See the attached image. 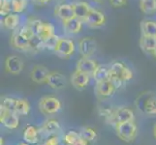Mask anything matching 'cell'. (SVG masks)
Segmentation results:
<instances>
[{
    "instance_id": "obj_13",
    "label": "cell",
    "mask_w": 156,
    "mask_h": 145,
    "mask_svg": "<svg viewBox=\"0 0 156 145\" xmlns=\"http://www.w3.org/2000/svg\"><path fill=\"white\" fill-rule=\"evenodd\" d=\"M90 78L91 76H89V74L83 72H80L76 69L71 74V83L76 89L83 90L88 86Z\"/></svg>"
},
{
    "instance_id": "obj_34",
    "label": "cell",
    "mask_w": 156,
    "mask_h": 145,
    "mask_svg": "<svg viewBox=\"0 0 156 145\" xmlns=\"http://www.w3.org/2000/svg\"><path fill=\"white\" fill-rule=\"evenodd\" d=\"M59 39H60V37H59L58 35H56V34L52 35L51 37H50L49 39H47L45 41V48L46 50L55 51V47H56L58 42H59Z\"/></svg>"
},
{
    "instance_id": "obj_9",
    "label": "cell",
    "mask_w": 156,
    "mask_h": 145,
    "mask_svg": "<svg viewBox=\"0 0 156 145\" xmlns=\"http://www.w3.org/2000/svg\"><path fill=\"white\" fill-rule=\"evenodd\" d=\"M20 115L14 111H11L4 106L0 105V122L10 130L17 129L20 125Z\"/></svg>"
},
{
    "instance_id": "obj_1",
    "label": "cell",
    "mask_w": 156,
    "mask_h": 145,
    "mask_svg": "<svg viewBox=\"0 0 156 145\" xmlns=\"http://www.w3.org/2000/svg\"><path fill=\"white\" fill-rule=\"evenodd\" d=\"M115 132L117 136L122 141L132 142L136 139L138 135V128L134 121L119 123L115 126Z\"/></svg>"
},
{
    "instance_id": "obj_11",
    "label": "cell",
    "mask_w": 156,
    "mask_h": 145,
    "mask_svg": "<svg viewBox=\"0 0 156 145\" xmlns=\"http://www.w3.org/2000/svg\"><path fill=\"white\" fill-rule=\"evenodd\" d=\"M117 88L115 86V84L112 82L111 79L103 80V81L96 82L95 85V92L98 97L102 99H108L114 96Z\"/></svg>"
},
{
    "instance_id": "obj_41",
    "label": "cell",
    "mask_w": 156,
    "mask_h": 145,
    "mask_svg": "<svg viewBox=\"0 0 156 145\" xmlns=\"http://www.w3.org/2000/svg\"><path fill=\"white\" fill-rule=\"evenodd\" d=\"M19 145H30V144H28V143H26V142L24 141V142H21V143H20Z\"/></svg>"
},
{
    "instance_id": "obj_21",
    "label": "cell",
    "mask_w": 156,
    "mask_h": 145,
    "mask_svg": "<svg viewBox=\"0 0 156 145\" xmlns=\"http://www.w3.org/2000/svg\"><path fill=\"white\" fill-rule=\"evenodd\" d=\"M66 145H87L88 142L83 138L80 133L76 131H68L63 136Z\"/></svg>"
},
{
    "instance_id": "obj_19",
    "label": "cell",
    "mask_w": 156,
    "mask_h": 145,
    "mask_svg": "<svg viewBox=\"0 0 156 145\" xmlns=\"http://www.w3.org/2000/svg\"><path fill=\"white\" fill-rule=\"evenodd\" d=\"M72 6L74 9V13H75V18H77L80 20H83L85 19V17L87 16V14L89 13V11L91 10L90 5L85 2V1H77L72 3Z\"/></svg>"
},
{
    "instance_id": "obj_39",
    "label": "cell",
    "mask_w": 156,
    "mask_h": 145,
    "mask_svg": "<svg viewBox=\"0 0 156 145\" xmlns=\"http://www.w3.org/2000/svg\"><path fill=\"white\" fill-rule=\"evenodd\" d=\"M93 2H95L96 4H99V5H101V4H103L104 2H105V0H92Z\"/></svg>"
},
{
    "instance_id": "obj_12",
    "label": "cell",
    "mask_w": 156,
    "mask_h": 145,
    "mask_svg": "<svg viewBox=\"0 0 156 145\" xmlns=\"http://www.w3.org/2000/svg\"><path fill=\"white\" fill-rule=\"evenodd\" d=\"M5 70L11 74H19L23 72L24 63L23 60L18 55H10L5 60Z\"/></svg>"
},
{
    "instance_id": "obj_7",
    "label": "cell",
    "mask_w": 156,
    "mask_h": 145,
    "mask_svg": "<svg viewBox=\"0 0 156 145\" xmlns=\"http://www.w3.org/2000/svg\"><path fill=\"white\" fill-rule=\"evenodd\" d=\"M106 22L107 18L105 14L95 8H91L89 13L83 19V23L90 28H100L104 26Z\"/></svg>"
},
{
    "instance_id": "obj_16",
    "label": "cell",
    "mask_w": 156,
    "mask_h": 145,
    "mask_svg": "<svg viewBox=\"0 0 156 145\" xmlns=\"http://www.w3.org/2000/svg\"><path fill=\"white\" fill-rule=\"evenodd\" d=\"M53 13H55V17L62 20V22L75 18V13L72 4L68 3H61L56 5Z\"/></svg>"
},
{
    "instance_id": "obj_17",
    "label": "cell",
    "mask_w": 156,
    "mask_h": 145,
    "mask_svg": "<svg viewBox=\"0 0 156 145\" xmlns=\"http://www.w3.org/2000/svg\"><path fill=\"white\" fill-rule=\"evenodd\" d=\"M98 66L99 64L97 63V61L94 60L91 57H82L78 60L76 69L80 72H83L89 74V76H92V74L95 72L96 68Z\"/></svg>"
},
{
    "instance_id": "obj_5",
    "label": "cell",
    "mask_w": 156,
    "mask_h": 145,
    "mask_svg": "<svg viewBox=\"0 0 156 145\" xmlns=\"http://www.w3.org/2000/svg\"><path fill=\"white\" fill-rule=\"evenodd\" d=\"M110 74L111 77L118 78L124 82L130 81L133 78V72L132 70L127 67L121 61H115L110 66ZM110 77V78H111Z\"/></svg>"
},
{
    "instance_id": "obj_26",
    "label": "cell",
    "mask_w": 156,
    "mask_h": 145,
    "mask_svg": "<svg viewBox=\"0 0 156 145\" xmlns=\"http://www.w3.org/2000/svg\"><path fill=\"white\" fill-rule=\"evenodd\" d=\"M61 126L59 124V122L55 119H50L44 123V125L42 127V131L49 136H55V133L60 132Z\"/></svg>"
},
{
    "instance_id": "obj_27",
    "label": "cell",
    "mask_w": 156,
    "mask_h": 145,
    "mask_svg": "<svg viewBox=\"0 0 156 145\" xmlns=\"http://www.w3.org/2000/svg\"><path fill=\"white\" fill-rule=\"evenodd\" d=\"M141 32L144 36H156V21L144 19L141 22Z\"/></svg>"
},
{
    "instance_id": "obj_35",
    "label": "cell",
    "mask_w": 156,
    "mask_h": 145,
    "mask_svg": "<svg viewBox=\"0 0 156 145\" xmlns=\"http://www.w3.org/2000/svg\"><path fill=\"white\" fill-rule=\"evenodd\" d=\"M16 102H17V98H13V97H4L1 100V105L4 106L5 109H7L11 111H14V107L16 105Z\"/></svg>"
},
{
    "instance_id": "obj_4",
    "label": "cell",
    "mask_w": 156,
    "mask_h": 145,
    "mask_svg": "<svg viewBox=\"0 0 156 145\" xmlns=\"http://www.w3.org/2000/svg\"><path fill=\"white\" fill-rule=\"evenodd\" d=\"M76 51V45L72 39L60 37L58 44L55 50V53L60 58L68 59Z\"/></svg>"
},
{
    "instance_id": "obj_23",
    "label": "cell",
    "mask_w": 156,
    "mask_h": 145,
    "mask_svg": "<svg viewBox=\"0 0 156 145\" xmlns=\"http://www.w3.org/2000/svg\"><path fill=\"white\" fill-rule=\"evenodd\" d=\"M20 23V19L19 14L11 13V14L7 15L6 17H4V19H3L4 27L10 31L17 30Z\"/></svg>"
},
{
    "instance_id": "obj_31",
    "label": "cell",
    "mask_w": 156,
    "mask_h": 145,
    "mask_svg": "<svg viewBox=\"0 0 156 145\" xmlns=\"http://www.w3.org/2000/svg\"><path fill=\"white\" fill-rule=\"evenodd\" d=\"M80 136H83V138L85 139L87 142L93 141L96 139V137H97V133H96V131L91 127H84L83 129H80Z\"/></svg>"
},
{
    "instance_id": "obj_36",
    "label": "cell",
    "mask_w": 156,
    "mask_h": 145,
    "mask_svg": "<svg viewBox=\"0 0 156 145\" xmlns=\"http://www.w3.org/2000/svg\"><path fill=\"white\" fill-rule=\"evenodd\" d=\"M44 145H60V139L56 136H51L45 141Z\"/></svg>"
},
{
    "instance_id": "obj_18",
    "label": "cell",
    "mask_w": 156,
    "mask_h": 145,
    "mask_svg": "<svg viewBox=\"0 0 156 145\" xmlns=\"http://www.w3.org/2000/svg\"><path fill=\"white\" fill-rule=\"evenodd\" d=\"M63 28L64 31L69 35H78L83 29V20L77 18H73L69 20L63 21Z\"/></svg>"
},
{
    "instance_id": "obj_15",
    "label": "cell",
    "mask_w": 156,
    "mask_h": 145,
    "mask_svg": "<svg viewBox=\"0 0 156 145\" xmlns=\"http://www.w3.org/2000/svg\"><path fill=\"white\" fill-rule=\"evenodd\" d=\"M51 74V71L44 65H36L32 68L30 72V78L32 81L35 83L42 84L46 83L49 74Z\"/></svg>"
},
{
    "instance_id": "obj_28",
    "label": "cell",
    "mask_w": 156,
    "mask_h": 145,
    "mask_svg": "<svg viewBox=\"0 0 156 145\" xmlns=\"http://www.w3.org/2000/svg\"><path fill=\"white\" fill-rule=\"evenodd\" d=\"M14 112L19 115H28L30 112V105L27 100L17 98V102L14 107Z\"/></svg>"
},
{
    "instance_id": "obj_24",
    "label": "cell",
    "mask_w": 156,
    "mask_h": 145,
    "mask_svg": "<svg viewBox=\"0 0 156 145\" xmlns=\"http://www.w3.org/2000/svg\"><path fill=\"white\" fill-rule=\"evenodd\" d=\"M55 34V26H53L51 22H45V21H42V23L40 25V28L38 30V33H37V36L45 42L47 39H49L50 37H51Z\"/></svg>"
},
{
    "instance_id": "obj_22",
    "label": "cell",
    "mask_w": 156,
    "mask_h": 145,
    "mask_svg": "<svg viewBox=\"0 0 156 145\" xmlns=\"http://www.w3.org/2000/svg\"><path fill=\"white\" fill-rule=\"evenodd\" d=\"M140 47L144 52L153 54L156 50V36L142 35L140 39Z\"/></svg>"
},
{
    "instance_id": "obj_33",
    "label": "cell",
    "mask_w": 156,
    "mask_h": 145,
    "mask_svg": "<svg viewBox=\"0 0 156 145\" xmlns=\"http://www.w3.org/2000/svg\"><path fill=\"white\" fill-rule=\"evenodd\" d=\"M12 12V1L11 0H0V15L6 17Z\"/></svg>"
},
{
    "instance_id": "obj_20",
    "label": "cell",
    "mask_w": 156,
    "mask_h": 145,
    "mask_svg": "<svg viewBox=\"0 0 156 145\" xmlns=\"http://www.w3.org/2000/svg\"><path fill=\"white\" fill-rule=\"evenodd\" d=\"M23 140L30 145H35L40 140V132L35 126H27L23 131Z\"/></svg>"
},
{
    "instance_id": "obj_30",
    "label": "cell",
    "mask_w": 156,
    "mask_h": 145,
    "mask_svg": "<svg viewBox=\"0 0 156 145\" xmlns=\"http://www.w3.org/2000/svg\"><path fill=\"white\" fill-rule=\"evenodd\" d=\"M45 48V42L42 39H40L38 36H33L30 39V43H29V50L28 52H32V53H36L39 52Z\"/></svg>"
},
{
    "instance_id": "obj_6",
    "label": "cell",
    "mask_w": 156,
    "mask_h": 145,
    "mask_svg": "<svg viewBox=\"0 0 156 145\" xmlns=\"http://www.w3.org/2000/svg\"><path fill=\"white\" fill-rule=\"evenodd\" d=\"M134 119H135L134 112L130 109H128V107L123 106V107H118L117 109H115L114 114L107 120V122L110 123L111 125H112L115 128V126L117 124H119V123L131 122L134 121Z\"/></svg>"
},
{
    "instance_id": "obj_32",
    "label": "cell",
    "mask_w": 156,
    "mask_h": 145,
    "mask_svg": "<svg viewBox=\"0 0 156 145\" xmlns=\"http://www.w3.org/2000/svg\"><path fill=\"white\" fill-rule=\"evenodd\" d=\"M12 1V12L20 14L27 8V0H11Z\"/></svg>"
},
{
    "instance_id": "obj_38",
    "label": "cell",
    "mask_w": 156,
    "mask_h": 145,
    "mask_svg": "<svg viewBox=\"0 0 156 145\" xmlns=\"http://www.w3.org/2000/svg\"><path fill=\"white\" fill-rule=\"evenodd\" d=\"M51 1V0H33V2L37 5H40V6H43V5H46Z\"/></svg>"
},
{
    "instance_id": "obj_8",
    "label": "cell",
    "mask_w": 156,
    "mask_h": 145,
    "mask_svg": "<svg viewBox=\"0 0 156 145\" xmlns=\"http://www.w3.org/2000/svg\"><path fill=\"white\" fill-rule=\"evenodd\" d=\"M30 39L25 36L20 29L13 31L10 38V45L13 48L20 51H28L29 50Z\"/></svg>"
},
{
    "instance_id": "obj_42",
    "label": "cell",
    "mask_w": 156,
    "mask_h": 145,
    "mask_svg": "<svg viewBox=\"0 0 156 145\" xmlns=\"http://www.w3.org/2000/svg\"><path fill=\"white\" fill-rule=\"evenodd\" d=\"M152 55H153V56H154V58L156 59V50L154 51V53H153V54H152Z\"/></svg>"
},
{
    "instance_id": "obj_37",
    "label": "cell",
    "mask_w": 156,
    "mask_h": 145,
    "mask_svg": "<svg viewBox=\"0 0 156 145\" xmlns=\"http://www.w3.org/2000/svg\"><path fill=\"white\" fill-rule=\"evenodd\" d=\"M109 2L114 8H120L127 5V0H109Z\"/></svg>"
},
{
    "instance_id": "obj_2",
    "label": "cell",
    "mask_w": 156,
    "mask_h": 145,
    "mask_svg": "<svg viewBox=\"0 0 156 145\" xmlns=\"http://www.w3.org/2000/svg\"><path fill=\"white\" fill-rule=\"evenodd\" d=\"M136 105L148 115H156V97L151 92L142 93L136 100Z\"/></svg>"
},
{
    "instance_id": "obj_10",
    "label": "cell",
    "mask_w": 156,
    "mask_h": 145,
    "mask_svg": "<svg viewBox=\"0 0 156 145\" xmlns=\"http://www.w3.org/2000/svg\"><path fill=\"white\" fill-rule=\"evenodd\" d=\"M78 51L82 57H91L97 48V43L91 37H83L78 42Z\"/></svg>"
},
{
    "instance_id": "obj_29",
    "label": "cell",
    "mask_w": 156,
    "mask_h": 145,
    "mask_svg": "<svg viewBox=\"0 0 156 145\" xmlns=\"http://www.w3.org/2000/svg\"><path fill=\"white\" fill-rule=\"evenodd\" d=\"M140 9L144 15L156 13V0H140Z\"/></svg>"
},
{
    "instance_id": "obj_25",
    "label": "cell",
    "mask_w": 156,
    "mask_h": 145,
    "mask_svg": "<svg viewBox=\"0 0 156 145\" xmlns=\"http://www.w3.org/2000/svg\"><path fill=\"white\" fill-rule=\"evenodd\" d=\"M111 74H110V67H108L106 65H99L96 68L95 72L92 74V78L96 82L103 81V80L110 79Z\"/></svg>"
},
{
    "instance_id": "obj_3",
    "label": "cell",
    "mask_w": 156,
    "mask_h": 145,
    "mask_svg": "<svg viewBox=\"0 0 156 145\" xmlns=\"http://www.w3.org/2000/svg\"><path fill=\"white\" fill-rule=\"evenodd\" d=\"M39 109L42 113L46 115H53L61 109V102L55 97L46 96L43 97L39 101Z\"/></svg>"
},
{
    "instance_id": "obj_14",
    "label": "cell",
    "mask_w": 156,
    "mask_h": 145,
    "mask_svg": "<svg viewBox=\"0 0 156 145\" xmlns=\"http://www.w3.org/2000/svg\"><path fill=\"white\" fill-rule=\"evenodd\" d=\"M46 84L55 90H60L66 87L67 78L64 74L58 72H51L49 77H48Z\"/></svg>"
},
{
    "instance_id": "obj_40",
    "label": "cell",
    "mask_w": 156,
    "mask_h": 145,
    "mask_svg": "<svg viewBox=\"0 0 156 145\" xmlns=\"http://www.w3.org/2000/svg\"><path fill=\"white\" fill-rule=\"evenodd\" d=\"M153 136H154V138L156 139V125L153 128Z\"/></svg>"
}]
</instances>
